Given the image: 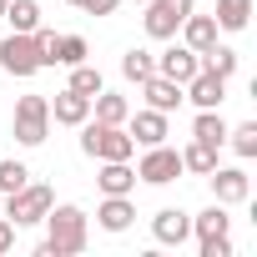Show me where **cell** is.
Instances as JSON below:
<instances>
[{
  "label": "cell",
  "instance_id": "7c38bea8",
  "mask_svg": "<svg viewBox=\"0 0 257 257\" xmlns=\"http://www.w3.org/2000/svg\"><path fill=\"white\" fill-rule=\"evenodd\" d=\"M126 132H132V142H142V147L167 142V111L147 106V111H137V116H126Z\"/></svg>",
  "mask_w": 257,
  "mask_h": 257
},
{
  "label": "cell",
  "instance_id": "5b68a950",
  "mask_svg": "<svg viewBox=\"0 0 257 257\" xmlns=\"http://www.w3.org/2000/svg\"><path fill=\"white\" fill-rule=\"evenodd\" d=\"M0 71L6 76H36V71H46L41 66V51H36V31H11L6 41H0Z\"/></svg>",
  "mask_w": 257,
  "mask_h": 257
},
{
  "label": "cell",
  "instance_id": "ffe728a7",
  "mask_svg": "<svg viewBox=\"0 0 257 257\" xmlns=\"http://www.w3.org/2000/svg\"><path fill=\"white\" fill-rule=\"evenodd\" d=\"M182 46H192V51H207V46H217V21L192 11V16L182 21Z\"/></svg>",
  "mask_w": 257,
  "mask_h": 257
},
{
  "label": "cell",
  "instance_id": "4316f807",
  "mask_svg": "<svg viewBox=\"0 0 257 257\" xmlns=\"http://www.w3.org/2000/svg\"><path fill=\"white\" fill-rule=\"evenodd\" d=\"M26 182H31V167H26V162H16V157H11V162H0V197L21 192Z\"/></svg>",
  "mask_w": 257,
  "mask_h": 257
},
{
  "label": "cell",
  "instance_id": "5bb4252c",
  "mask_svg": "<svg viewBox=\"0 0 257 257\" xmlns=\"http://www.w3.org/2000/svg\"><path fill=\"white\" fill-rule=\"evenodd\" d=\"M91 116V96H81V91H56V101H51V121L56 126H81Z\"/></svg>",
  "mask_w": 257,
  "mask_h": 257
},
{
  "label": "cell",
  "instance_id": "3957f363",
  "mask_svg": "<svg viewBox=\"0 0 257 257\" xmlns=\"http://www.w3.org/2000/svg\"><path fill=\"white\" fill-rule=\"evenodd\" d=\"M11 132H16L21 147H41L51 137V96H36V91L21 96L16 111H11Z\"/></svg>",
  "mask_w": 257,
  "mask_h": 257
},
{
  "label": "cell",
  "instance_id": "2e32d148",
  "mask_svg": "<svg viewBox=\"0 0 257 257\" xmlns=\"http://www.w3.org/2000/svg\"><path fill=\"white\" fill-rule=\"evenodd\" d=\"M142 96H147V106H157V111H167V116L187 101V96H182V86H177V81H167V76H157V71L142 81Z\"/></svg>",
  "mask_w": 257,
  "mask_h": 257
},
{
  "label": "cell",
  "instance_id": "44dd1931",
  "mask_svg": "<svg viewBox=\"0 0 257 257\" xmlns=\"http://www.w3.org/2000/svg\"><path fill=\"white\" fill-rule=\"evenodd\" d=\"M217 31H247V21H252V0H217Z\"/></svg>",
  "mask_w": 257,
  "mask_h": 257
},
{
  "label": "cell",
  "instance_id": "8fae6325",
  "mask_svg": "<svg viewBox=\"0 0 257 257\" xmlns=\"http://www.w3.org/2000/svg\"><path fill=\"white\" fill-rule=\"evenodd\" d=\"M152 237H157L162 247H182V242L192 237V217H187L182 207H162V212L152 217Z\"/></svg>",
  "mask_w": 257,
  "mask_h": 257
},
{
  "label": "cell",
  "instance_id": "83f0119b",
  "mask_svg": "<svg viewBox=\"0 0 257 257\" xmlns=\"http://www.w3.org/2000/svg\"><path fill=\"white\" fill-rule=\"evenodd\" d=\"M66 86H71V91H81V96H96L106 81H101V71H96V66H86V61H81V66H71V81H66Z\"/></svg>",
  "mask_w": 257,
  "mask_h": 257
},
{
  "label": "cell",
  "instance_id": "8992f818",
  "mask_svg": "<svg viewBox=\"0 0 257 257\" xmlns=\"http://www.w3.org/2000/svg\"><path fill=\"white\" fill-rule=\"evenodd\" d=\"M177 177H182V152H177V147L157 142V147L142 152V162H137V182H147V187H167V182H177Z\"/></svg>",
  "mask_w": 257,
  "mask_h": 257
},
{
  "label": "cell",
  "instance_id": "d6a6232c",
  "mask_svg": "<svg viewBox=\"0 0 257 257\" xmlns=\"http://www.w3.org/2000/svg\"><path fill=\"white\" fill-rule=\"evenodd\" d=\"M0 16H6V0H0Z\"/></svg>",
  "mask_w": 257,
  "mask_h": 257
},
{
  "label": "cell",
  "instance_id": "d6986e66",
  "mask_svg": "<svg viewBox=\"0 0 257 257\" xmlns=\"http://www.w3.org/2000/svg\"><path fill=\"white\" fill-rule=\"evenodd\" d=\"M227 227H232V217H227V207H222V202H212L207 212H197V217H192L197 247H202V242H217V237H227Z\"/></svg>",
  "mask_w": 257,
  "mask_h": 257
},
{
  "label": "cell",
  "instance_id": "603a6c76",
  "mask_svg": "<svg viewBox=\"0 0 257 257\" xmlns=\"http://www.w3.org/2000/svg\"><path fill=\"white\" fill-rule=\"evenodd\" d=\"M152 71H157V56H152V51H137V46H132V51L121 56V76H126V81H137V86H142Z\"/></svg>",
  "mask_w": 257,
  "mask_h": 257
},
{
  "label": "cell",
  "instance_id": "f546056e",
  "mask_svg": "<svg viewBox=\"0 0 257 257\" xmlns=\"http://www.w3.org/2000/svg\"><path fill=\"white\" fill-rule=\"evenodd\" d=\"M81 11H86V16H116L121 0H81Z\"/></svg>",
  "mask_w": 257,
  "mask_h": 257
},
{
  "label": "cell",
  "instance_id": "f1b7e54d",
  "mask_svg": "<svg viewBox=\"0 0 257 257\" xmlns=\"http://www.w3.org/2000/svg\"><path fill=\"white\" fill-rule=\"evenodd\" d=\"M86 51H91V46H86L81 36H61V41H56V66H81Z\"/></svg>",
  "mask_w": 257,
  "mask_h": 257
},
{
  "label": "cell",
  "instance_id": "836d02e7",
  "mask_svg": "<svg viewBox=\"0 0 257 257\" xmlns=\"http://www.w3.org/2000/svg\"><path fill=\"white\" fill-rule=\"evenodd\" d=\"M0 202H6V197H0Z\"/></svg>",
  "mask_w": 257,
  "mask_h": 257
},
{
  "label": "cell",
  "instance_id": "277c9868",
  "mask_svg": "<svg viewBox=\"0 0 257 257\" xmlns=\"http://www.w3.org/2000/svg\"><path fill=\"white\" fill-rule=\"evenodd\" d=\"M51 207H56V192L41 187V182H26L21 192H11L6 202H0V217H11L16 227H36V222H46Z\"/></svg>",
  "mask_w": 257,
  "mask_h": 257
},
{
  "label": "cell",
  "instance_id": "1f68e13d",
  "mask_svg": "<svg viewBox=\"0 0 257 257\" xmlns=\"http://www.w3.org/2000/svg\"><path fill=\"white\" fill-rule=\"evenodd\" d=\"M11 247H16V222L0 217V252H11Z\"/></svg>",
  "mask_w": 257,
  "mask_h": 257
},
{
  "label": "cell",
  "instance_id": "9a60e30c",
  "mask_svg": "<svg viewBox=\"0 0 257 257\" xmlns=\"http://www.w3.org/2000/svg\"><path fill=\"white\" fill-rule=\"evenodd\" d=\"M132 222H137L132 197H106V202L96 207V227H101V232H111V237H116V232H126Z\"/></svg>",
  "mask_w": 257,
  "mask_h": 257
},
{
  "label": "cell",
  "instance_id": "ba28073f",
  "mask_svg": "<svg viewBox=\"0 0 257 257\" xmlns=\"http://www.w3.org/2000/svg\"><path fill=\"white\" fill-rule=\"evenodd\" d=\"M207 182H212V197H217L222 207H242V202L252 197V182H247L242 167H212Z\"/></svg>",
  "mask_w": 257,
  "mask_h": 257
},
{
  "label": "cell",
  "instance_id": "ac0fdd59",
  "mask_svg": "<svg viewBox=\"0 0 257 257\" xmlns=\"http://www.w3.org/2000/svg\"><path fill=\"white\" fill-rule=\"evenodd\" d=\"M91 116H96V121H106V126H126V116H132V101L101 86V91L91 96Z\"/></svg>",
  "mask_w": 257,
  "mask_h": 257
},
{
  "label": "cell",
  "instance_id": "9c48e42d",
  "mask_svg": "<svg viewBox=\"0 0 257 257\" xmlns=\"http://www.w3.org/2000/svg\"><path fill=\"white\" fill-rule=\"evenodd\" d=\"M197 71H202V51H192V46H167V51L157 56V76H167V81H177V86H187Z\"/></svg>",
  "mask_w": 257,
  "mask_h": 257
},
{
  "label": "cell",
  "instance_id": "484cf974",
  "mask_svg": "<svg viewBox=\"0 0 257 257\" xmlns=\"http://www.w3.org/2000/svg\"><path fill=\"white\" fill-rule=\"evenodd\" d=\"M212 167H217V152H212V147H202V142L182 147V172H197V177H207Z\"/></svg>",
  "mask_w": 257,
  "mask_h": 257
},
{
  "label": "cell",
  "instance_id": "7402d4cb",
  "mask_svg": "<svg viewBox=\"0 0 257 257\" xmlns=\"http://www.w3.org/2000/svg\"><path fill=\"white\" fill-rule=\"evenodd\" d=\"M0 21H11V31H36L41 26V6L36 0H6V16Z\"/></svg>",
  "mask_w": 257,
  "mask_h": 257
},
{
  "label": "cell",
  "instance_id": "4fadbf2b",
  "mask_svg": "<svg viewBox=\"0 0 257 257\" xmlns=\"http://www.w3.org/2000/svg\"><path fill=\"white\" fill-rule=\"evenodd\" d=\"M96 187H101L106 197H132V192H137V167H132V162H101Z\"/></svg>",
  "mask_w": 257,
  "mask_h": 257
},
{
  "label": "cell",
  "instance_id": "cb8c5ba5",
  "mask_svg": "<svg viewBox=\"0 0 257 257\" xmlns=\"http://www.w3.org/2000/svg\"><path fill=\"white\" fill-rule=\"evenodd\" d=\"M227 147L242 157V162H252L257 157V121H242V126H227Z\"/></svg>",
  "mask_w": 257,
  "mask_h": 257
},
{
  "label": "cell",
  "instance_id": "7a4b0ae2",
  "mask_svg": "<svg viewBox=\"0 0 257 257\" xmlns=\"http://www.w3.org/2000/svg\"><path fill=\"white\" fill-rule=\"evenodd\" d=\"M81 152L91 162H132L137 157V142L126 126H106V121H81Z\"/></svg>",
  "mask_w": 257,
  "mask_h": 257
},
{
  "label": "cell",
  "instance_id": "e0dca14e",
  "mask_svg": "<svg viewBox=\"0 0 257 257\" xmlns=\"http://www.w3.org/2000/svg\"><path fill=\"white\" fill-rule=\"evenodd\" d=\"M192 142H202V147H212V152H222V147H227V121H222V111H217V106L197 111V121H192Z\"/></svg>",
  "mask_w": 257,
  "mask_h": 257
},
{
  "label": "cell",
  "instance_id": "52a82bcc",
  "mask_svg": "<svg viewBox=\"0 0 257 257\" xmlns=\"http://www.w3.org/2000/svg\"><path fill=\"white\" fill-rule=\"evenodd\" d=\"M192 11H197L192 0H152L147 16H142V26H147L152 41H177V31H182V21H187Z\"/></svg>",
  "mask_w": 257,
  "mask_h": 257
},
{
  "label": "cell",
  "instance_id": "30bf717a",
  "mask_svg": "<svg viewBox=\"0 0 257 257\" xmlns=\"http://www.w3.org/2000/svg\"><path fill=\"white\" fill-rule=\"evenodd\" d=\"M182 96L197 106V111H207V106H222V96H227V76H217V71H197L187 86H182Z\"/></svg>",
  "mask_w": 257,
  "mask_h": 257
},
{
  "label": "cell",
  "instance_id": "d4e9b609",
  "mask_svg": "<svg viewBox=\"0 0 257 257\" xmlns=\"http://www.w3.org/2000/svg\"><path fill=\"white\" fill-rule=\"evenodd\" d=\"M202 66L232 81V76H237V51H232V46H207V51H202Z\"/></svg>",
  "mask_w": 257,
  "mask_h": 257
},
{
  "label": "cell",
  "instance_id": "6da1fadb",
  "mask_svg": "<svg viewBox=\"0 0 257 257\" xmlns=\"http://www.w3.org/2000/svg\"><path fill=\"white\" fill-rule=\"evenodd\" d=\"M86 212L81 207H51L46 212V242H41V257H76L86 252Z\"/></svg>",
  "mask_w": 257,
  "mask_h": 257
},
{
  "label": "cell",
  "instance_id": "4dcf8cb0",
  "mask_svg": "<svg viewBox=\"0 0 257 257\" xmlns=\"http://www.w3.org/2000/svg\"><path fill=\"white\" fill-rule=\"evenodd\" d=\"M197 252H202V257H232V242H227V237H217V242H202Z\"/></svg>",
  "mask_w": 257,
  "mask_h": 257
}]
</instances>
